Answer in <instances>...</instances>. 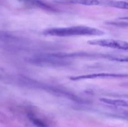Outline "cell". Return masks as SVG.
<instances>
[{"label": "cell", "instance_id": "obj_1", "mask_svg": "<svg viewBox=\"0 0 128 127\" xmlns=\"http://www.w3.org/2000/svg\"><path fill=\"white\" fill-rule=\"evenodd\" d=\"M43 34L47 36L56 37H71L78 36H100L104 34V32L94 27L86 26H77L47 29L43 31Z\"/></svg>", "mask_w": 128, "mask_h": 127}, {"label": "cell", "instance_id": "obj_2", "mask_svg": "<svg viewBox=\"0 0 128 127\" xmlns=\"http://www.w3.org/2000/svg\"><path fill=\"white\" fill-rule=\"evenodd\" d=\"M88 44L92 46H97L115 49L128 51V42L120 40L110 39H93L88 41Z\"/></svg>", "mask_w": 128, "mask_h": 127}, {"label": "cell", "instance_id": "obj_3", "mask_svg": "<svg viewBox=\"0 0 128 127\" xmlns=\"http://www.w3.org/2000/svg\"><path fill=\"white\" fill-rule=\"evenodd\" d=\"M128 77V74L126 73H97L91 74L81 75L78 76H72L70 77L71 80L76 81L84 79H94V78H125Z\"/></svg>", "mask_w": 128, "mask_h": 127}, {"label": "cell", "instance_id": "obj_4", "mask_svg": "<svg viewBox=\"0 0 128 127\" xmlns=\"http://www.w3.org/2000/svg\"><path fill=\"white\" fill-rule=\"evenodd\" d=\"M55 2L61 4H74L84 6H97L100 4L98 0H53Z\"/></svg>", "mask_w": 128, "mask_h": 127}, {"label": "cell", "instance_id": "obj_5", "mask_svg": "<svg viewBox=\"0 0 128 127\" xmlns=\"http://www.w3.org/2000/svg\"><path fill=\"white\" fill-rule=\"evenodd\" d=\"M100 101L107 104L112 105L119 107H128V100L122 99H110V98H100Z\"/></svg>", "mask_w": 128, "mask_h": 127}, {"label": "cell", "instance_id": "obj_6", "mask_svg": "<svg viewBox=\"0 0 128 127\" xmlns=\"http://www.w3.org/2000/svg\"><path fill=\"white\" fill-rule=\"evenodd\" d=\"M19 1H20L21 2L28 4L37 6L38 7L44 9L53 10V8L51 6L48 5L47 4L45 3L44 2L42 1L41 0H19Z\"/></svg>", "mask_w": 128, "mask_h": 127}, {"label": "cell", "instance_id": "obj_7", "mask_svg": "<svg viewBox=\"0 0 128 127\" xmlns=\"http://www.w3.org/2000/svg\"><path fill=\"white\" fill-rule=\"evenodd\" d=\"M108 5L122 9H128V2L122 1H108Z\"/></svg>", "mask_w": 128, "mask_h": 127}, {"label": "cell", "instance_id": "obj_8", "mask_svg": "<svg viewBox=\"0 0 128 127\" xmlns=\"http://www.w3.org/2000/svg\"><path fill=\"white\" fill-rule=\"evenodd\" d=\"M31 120H32V123L36 125L38 127H47V125H46V123H44V122H42V121L38 119V118H34V117H31Z\"/></svg>", "mask_w": 128, "mask_h": 127}, {"label": "cell", "instance_id": "obj_9", "mask_svg": "<svg viewBox=\"0 0 128 127\" xmlns=\"http://www.w3.org/2000/svg\"><path fill=\"white\" fill-rule=\"evenodd\" d=\"M109 59H111L112 61H118V62H128V56H126V57H112V56H109Z\"/></svg>", "mask_w": 128, "mask_h": 127}, {"label": "cell", "instance_id": "obj_10", "mask_svg": "<svg viewBox=\"0 0 128 127\" xmlns=\"http://www.w3.org/2000/svg\"><path fill=\"white\" fill-rule=\"evenodd\" d=\"M120 19H122V20H128V16H125V17H122L119 18Z\"/></svg>", "mask_w": 128, "mask_h": 127}]
</instances>
